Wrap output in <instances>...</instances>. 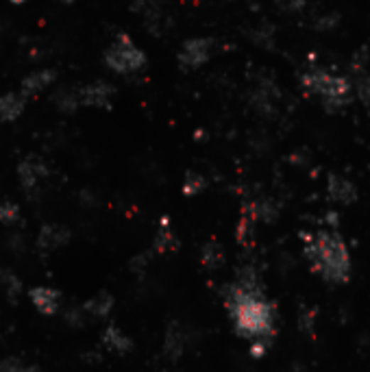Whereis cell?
Returning a JSON list of instances; mask_svg holds the SVG:
<instances>
[{
	"instance_id": "14",
	"label": "cell",
	"mask_w": 370,
	"mask_h": 372,
	"mask_svg": "<svg viewBox=\"0 0 370 372\" xmlns=\"http://www.w3.org/2000/svg\"><path fill=\"white\" fill-rule=\"evenodd\" d=\"M28 298H31L33 305H36V310L44 316H53L61 307V294L53 288H44V285L33 288L28 292Z\"/></svg>"
},
{
	"instance_id": "17",
	"label": "cell",
	"mask_w": 370,
	"mask_h": 372,
	"mask_svg": "<svg viewBox=\"0 0 370 372\" xmlns=\"http://www.w3.org/2000/svg\"><path fill=\"white\" fill-rule=\"evenodd\" d=\"M100 342H103V346L116 355H124L133 349V342L131 337L116 324H109L103 333H100Z\"/></svg>"
},
{
	"instance_id": "20",
	"label": "cell",
	"mask_w": 370,
	"mask_h": 372,
	"mask_svg": "<svg viewBox=\"0 0 370 372\" xmlns=\"http://www.w3.org/2000/svg\"><path fill=\"white\" fill-rule=\"evenodd\" d=\"M111 310H114V296L107 292H98L83 305L85 316H92V318H107Z\"/></svg>"
},
{
	"instance_id": "15",
	"label": "cell",
	"mask_w": 370,
	"mask_h": 372,
	"mask_svg": "<svg viewBox=\"0 0 370 372\" xmlns=\"http://www.w3.org/2000/svg\"><path fill=\"white\" fill-rule=\"evenodd\" d=\"M26 111V96L22 92H7L0 96V120L16 122Z\"/></svg>"
},
{
	"instance_id": "7",
	"label": "cell",
	"mask_w": 370,
	"mask_h": 372,
	"mask_svg": "<svg viewBox=\"0 0 370 372\" xmlns=\"http://www.w3.org/2000/svg\"><path fill=\"white\" fill-rule=\"evenodd\" d=\"M279 100H281V89L271 77H261L251 92V107L263 118H271L277 114Z\"/></svg>"
},
{
	"instance_id": "18",
	"label": "cell",
	"mask_w": 370,
	"mask_h": 372,
	"mask_svg": "<svg viewBox=\"0 0 370 372\" xmlns=\"http://www.w3.org/2000/svg\"><path fill=\"white\" fill-rule=\"evenodd\" d=\"M53 103L59 114H77L81 109V100H79V87H59L53 94Z\"/></svg>"
},
{
	"instance_id": "26",
	"label": "cell",
	"mask_w": 370,
	"mask_h": 372,
	"mask_svg": "<svg viewBox=\"0 0 370 372\" xmlns=\"http://www.w3.org/2000/svg\"><path fill=\"white\" fill-rule=\"evenodd\" d=\"M20 218H22L20 207L16 205L13 200H0V224L13 226V224L20 222Z\"/></svg>"
},
{
	"instance_id": "9",
	"label": "cell",
	"mask_w": 370,
	"mask_h": 372,
	"mask_svg": "<svg viewBox=\"0 0 370 372\" xmlns=\"http://www.w3.org/2000/svg\"><path fill=\"white\" fill-rule=\"evenodd\" d=\"M133 11H136L146 31H151L155 38H159L168 26V13L159 5V0H133Z\"/></svg>"
},
{
	"instance_id": "23",
	"label": "cell",
	"mask_w": 370,
	"mask_h": 372,
	"mask_svg": "<svg viewBox=\"0 0 370 372\" xmlns=\"http://www.w3.org/2000/svg\"><path fill=\"white\" fill-rule=\"evenodd\" d=\"M0 285H3V292L7 294L9 300H16L22 292V281L11 273V270H0Z\"/></svg>"
},
{
	"instance_id": "11",
	"label": "cell",
	"mask_w": 370,
	"mask_h": 372,
	"mask_svg": "<svg viewBox=\"0 0 370 372\" xmlns=\"http://www.w3.org/2000/svg\"><path fill=\"white\" fill-rule=\"evenodd\" d=\"M55 81H57V72L53 70V67H40V70H33L22 79L20 92L26 98H36V96L44 94L48 87H53Z\"/></svg>"
},
{
	"instance_id": "2",
	"label": "cell",
	"mask_w": 370,
	"mask_h": 372,
	"mask_svg": "<svg viewBox=\"0 0 370 372\" xmlns=\"http://www.w3.org/2000/svg\"><path fill=\"white\" fill-rule=\"evenodd\" d=\"M305 238V255L325 281L329 283H344L351 277V255L335 231H318L308 233Z\"/></svg>"
},
{
	"instance_id": "8",
	"label": "cell",
	"mask_w": 370,
	"mask_h": 372,
	"mask_svg": "<svg viewBox=\"0 0 370 372\" xmlns=\"http://www.w3.org/2000/svg\"><path fill=\"white\" fill-rule=\"evenodd\" d=\"M116 98V85L107 81H92L83 87H79V100L81 107L89 109H109Z\"/></svg>"
},
{
	"instance_id": "21",
	"label": "cell",
	"mask_w": 370,
	"mask_h": 372,
	"mask_svg": "<svg viewBox=\"0 0 370 372\" xmlns=\"http://www.w3.org/2000/svg\"><path fill=\"white\" fill-rule=\"evenodd\" d=\"M200 263L207 270H218L224 263V248L218 242H207L200 248Z\"/></svg>"
},
{
	"instance_id": "32",
	"label": "cell",
	"mask_w": 370,
	"mask_h": 372,
	"mask_svg": "<svg viewBox=\"0 0 370 372\" xmlns=\"http://www.w3.org/2000/svg\"><path fill=\"white\" fill-rule=\"evenodd\" d=\"M59 3H63V5H70V3H77V0H59Z\"/></svg>"
},
{
	"instance_id": "1",
	"label": "cell",
	"mask_w": 370,
	"mask_h": 372,
	"mask_svg": "<svg viewBox=\"0 0 370 372\" xmlns=\"http://www.w3.org/2000/svg\"><path fill=\"white\" fill-rule=\"evenodd\" d=\"M227 310L233 318L235 333L246 340H271L275 335V305L263 296L253 268H242L238 279L229 285Z\"/></svg>"
},
{
	"instance_id": "25",
	"label": "cell",
	"mask_w": 370,
	"mask_h": 372,
	"mask_svg": "<svg viewBox=\"0 0 370 372\" xmlns=\"http://www.w3.org/2000/svg\"><path fill=\"white\" fill-rule=\"evenodd\" d=\"M255 238V220L251 216H242L238 222V229H235V240H238L242 246H249Z\"/></svg>"
},
{
	"instance_id": "12",
	"label": "cell",
	"mask_w": 370,
	"mask_h": 372,
	"mask_svg": "<svg viewBox=\"0 0 370 372\" xmlns=\"http://www.w3.org/2000/svg\"><path fill=\"white\" fill-rule=\"evenodd\" d=\"M187 346H190V335H187V331L183 329V324L173 322L170 327H168L165 337H163V355H165L168 359L177 361V359L183 357V353L187 351Z\"/></svg>"
},
{
	"instance_id": "3",
	"label": "cell",
	"mask_w": 370,
	"mask_h": 372,
	"mask_svg": "<svg viewBox=\"0 0 370 372\" xmlns=\"http://www.w3.org/2000/svg\"><path fill=\"white\" fill-rule=\"evenodd\" d=\"M103 63L107 65V70H111L118 77H133L146 70L148 57L144 48H140L126 33H118L116 40L103 55Z\"/></svg>"
},
{
	"instance_id": "29",
	"label": "cell",
	"mask_w": 370,
	"mask_h": 372,
	"mask_svg": "<svg viewBox=\"0 0 370 372\" xmlns=\"http://www.w3.org/2000/svg\"><path fill=\"white\" fill-rule=\"evenodd\" d=\"M338 24H340V16L338 13H322V16L314 18V22H312V26L316 31H333Z\"/></svg>"
},
{
	"instance_id": "6",
	"label": "cell",
	"mask_w": 370,
	"mask_h": 372,
	"mask_svg": "<svg viewBox=\"0 0 370 372\" xmlns=\"http://www.w3.org/2000/svg\"><path fill=\"white\" fill-rule=\"evenodd\" d=\"M216 53V40L212 38H190L181 44L177 61L183 70H198L203 67Z\"/></svg>"
},
{
	"instance_id": "24",
	"label": "cell",
	"mask_w": 370,
	"mask_h": 372,
	"mask_svg": "<svg viewBox=\"0 0 370 372\" xmlns=\"http://www.w3.org/2000/svg\"><path fill=\"white\" fill-rule=\"evenodd\" d=\"M207 187V179L200 175V173H187L183 183H181V192L183 196H198Z\"/></svg>"
},
{
	"instance_id": "30",
	"label": "cell",
	"mask_w": 370,
	"mask_h": 372,
	"mask_svg": "<svg viewBox=\"0 0 370 372\" xmlns=\"http://www.w3.org/2000/svg\"><path fill=\"white\" fill-rule=\"evenodd\" d=\"M277 7H279L283 13L298 16V13L305 11V7H308V0H277Z\"/></svg>"
},
{
	"instance_id": "28",
	"label": "cell",
	"mask_w": 370,
	"mask_h": 372,
	"mask_svg": "<svg viewBox=\"0 0 370 372\" xmlns=\"http://www.w3.org/2000/svg\"><path fill=\"white\" fill-rule=\"evenodd\" d=\"M0 372H42L38 366H31L18 357H7L0 361Z\"/></svg>"
},
{
	"instance_id": "27",
	"label": "cell",
	"mask_w": 370,
	"mask_h": 372,
	"mask_svg": "<svg viewBox=\"0 0 370 372\" xmlns=\"http://www.w3.org/2000/svg\"><path fill=\"white\" fill-rule=\"evenodd\" d=\"M251 40H253L255 44L263 46V48H273V44H275V26L268 24V22L259 24V26L253 31Z\"/></svg>"
},
{
	"instance_id": "13",
	"label": "cell",
	"mask_w": 370,
	"mask_h": 372,
	"mask_svg": "<svg viewBox=\"0 0 370 372\" xmlns=\"http://www.w3.org/2000/svg\"><path fill=\"white\" fill-rule=\"evenodd\" d=\"M327 192H329V198L333 202H340V205H353L357 200V187L347 177H340V175H329Z\"/></svg>"
},
{
	"instance_id": "31",
	"label": "cell",
	"mask_w": 370,
	"mask_h": 372,
	"mask_svg": "<svg viewBox=\"0 0 370 372\" xmlns=\"http://www.w3.org/2000/svg\"><path fill=\"white\" fill-rule=\"evenodd\" d=\"M9 3H13V5H24V3H28V0H9Z\"/></svg>"
},
{
	"instance_id": "5",
	"label": "cell",
	"mask_w": 370,
	"mask_h": 372,
	"mask_svg": "<svg viewBox=\"0 0 370 372\" xmlns=\"http://www.w3.org/2000/svg\"><path fill=\"white\" fill-rule=\"evenodd\" d=\"M50 177V168L46 163V159L38 157V155H28L18 163V181L22 185V190L26 192V196H36L40 194L44 181H48Z\"/></svg>"
},
{
	"instance_id": "22",
	"label": "cell",
	"mask_w": 370,
	"mask_h": 372,
	"mask_svg": "<svg viewBox=\"0 0 370 372\" xmlns=\"http://www.w3.org/2000/svg\"><path fill=\"white\" fill-rule=\"evenodd\" d=\"M353 75H355L353 89L357 92V98L361 100V105L370 111V75H366L364 67H355Z\"/></svg>"
},
{
	"instance_id": "16",
	"label": "cell",
	"mask_w": 370,
	"mask_h": 372,
	"mask_svg": "<svg viewBox=\"0 0 370 372\" xmlns=\"http://www.w3.org/2000/svg\"><path fill=\"white\" fill-rule=\"evenodd\" d=\"M244 214L251 216L255 222L261 220V222L271 224L279 218V207H277V202L273 198H255V200H251L244 205Z\"/></svg>"
},
{
	"instance_id": "4",
	"label": "cell",
	"mask_w": 370,
	"mask_h": 372,
	"mask_svg": "<svg viewBox=\"0 0 370 372\" xmlns=\"http://www.w3.org/2000/svg\"><path fill=\"white\" fill-rule=\"evenodd\" d=\"M300 85L308 94L318 96L320 100L327 98H351L353 94V83L347 77L340 75H331L329 70H310L300 77Z\"/></svg>"
},
{
	"instance_id": "10",
	"label": "cell",
	"mask_w": 370,
	"mask_h": 372,
	"mask_svg": "<svg viewBox=\"0 0 370 372\" xmlns=\"http://www.w3.org/2000/svg\"><path fill=\"white\" fill-rule=\"evenodd\" d=\"M70 240H72V233H70L68 226L48 222L38 233V248L48 255V253H55V251H59L63 246H68Z\"/></svg>"
},
{
	"instance_id": "19",
	"label": "cell",
	"mask_w": 370,
	"mask_h": 372,
	"mask_svg": "<svg viewBox=\"0 0 370 372\" xmlns=\"http://www.w3.org/2000/svg\"><path fill=\"white\" fill-rule=\"evenodd\" d=\"M177 248H179V240L170 229V220H168V216H163L159 222V231L155 235V251L159 255H168V253H175Z\"/></svg>"
}]
</instances>
